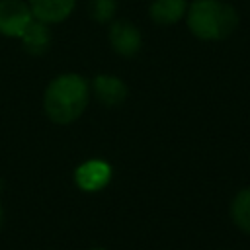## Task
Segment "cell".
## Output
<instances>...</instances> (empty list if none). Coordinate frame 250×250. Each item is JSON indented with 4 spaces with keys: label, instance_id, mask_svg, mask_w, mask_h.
<instances>
[{
    "label": "cell",
    "instance_id": "1",
    "mask_svg": "<svg viewBox=\"0 0 250 250\" xmlns=\"http://www.w3.org/2000/svg\"><path fill=\"white\" fill-rule=\"evenodd\" d=\"M90 82L82 74L64 72L55 76L43 94V109L57 125L74 123L88 107Z\"/></svg>",
    "mask_w": 250,
    "mask_h": 250
},
{
    "label": "cell",
    "instance_id": "2",
    "mask_svg": "<svg viewBox=\"0 0 250 250\" xmlns=\"http://www.w3.org/2000/svg\"><path fill=\"white\" fill-rule=\"evenodd\" d=\"M186 21L197 39L223 41L238 27L240 16L236 8L225 0H193L188 4Z\"/></svg>",
    "mask_w": 250,
    "mask_h": 250
},
{
    "label": "cell",
    "instance_id": "3",
    "mask_svg": "<svg viewBox=\"0 0 250 250\" xmlns=\"http://www.w3.org/2000/svg\"><path fill=\"white\" fill-rule=\"evenodd\" d=\"M111 176H113V168L104 158H88L80 162L72 174L76 188L86 193H96L105 189L111 182Z\"/></svg>",
    "mask_w": 250,
    "mask_h": 250
},
{
    "label": "cell",
    "instance_id": "4",
    "mask_svg": "<svg viewBox=\"0 0 250 250\" xmlns=\"http://www.w3.org/2000/svg\"><path fill=\"white\" fill-rule=\"evenodd\" d=\"M33 20L25 0H0V35L20 39Z\"/></svg>",
    "mask_w": 250,
    "mask_h": 250
},
{
    "label": "cell",
    "instance_id": "5",
    "mask_svg": "<svg viewBox=\"0 0 250 250\" xmlns=\"http://www.w3.org/2000/svg\"><path fill=\"white\" fill-rule=\"evenodd\" d=\"M107 39L113 53L125 59L135 57L143 47V35L139 27L129 20H111L107 29Z\"/></svg>",
    "mask_w": 250,
    "mask_h": 250
},
{
    "label": "cell",
    "instance_id": "6",
    "mask_svg": "<svg viewBox=\"0 0 250 250\" xmlns=\"http://www.w3.org/2000/svg\"><path fill=\"white\" fill-rule=\"evenodd\" d=\"M90 92L96 96V100L107 107H115L121 105L127 100L129 88L127 84L113 74H98L94 76V80L90 82Z\"/></svg>",
    "mask_w": 250,
    "mask_h": 250
},
{
    "label": "cell",
    "instance_id": "7",
    "mask_svg": "<svg viewBox=\"0 0 250 250\" xmlns=\"http://www.w3.org/2000/svg\"><path fill=\"white\" fill-rule=\"evenodd\" d=\"M35 20L45 23L64 21L76 8V0H27Z\"/></svg>",
    "mask_w": 250,
    "mask_h": 250
},
{
    "label": "cell",
    "instance_id": "8",
    "mask_svg": "<svg viewBox=\"0 0 250 250\" xmlns=\"http://www.w3.org/2000/svg\"><path fill=\"white\" fill-rule=\"evenodd\" d=\"M20 41H21V47H23V51L27 55H31V57L45 55L49 51V47H51V41H53L49 23L39 21V20H33L27 25V29L21 33Z\"/></svg>",
    "mask_w": 250,
    "mask_h": 250
},
{
    "label": "cell",
    "instance_id": "9",
    "mask_svg": "<svg viewBox=\"0 0 250 250\" xmlns=\"http://www.w3.org/2000/svg\"><path fill=\"white\" fill-rule=\"evenodd\" d=\"M188 12V0H152L148 16L156 25H174Z\"/></svg>",
    "mask_w": 250,
    "mask_h": 250
},
{
    "label": "cell",
    "instance_id": "10",
    "mask_svg": "<svg viewBox=\"0 0 250 250\" xmlns=\"http://www.w3.org/2000/svg\"><path fill=\"white\" fill-rule=\"evenodd\" d=\"M230 219L242 232L250 234V188H242L230 201Z\"/></svg>",
    "mask_w": 250,
    "mask_h": 250
},
{
    "label": "cell",
    "instance_id": "11",
    "mask_svg": "<svg viewBox=\"0 0 250 250\" xmlns=\"http://www.w3.org/2000/svg\"><path fill=\"white\" fill-rule=\"evenodd\" d=\"M117 0H88V14L96 23H109L115 18Z\"/></svg>",
    "mask_w": 250,
    "mask_h": 250
},
{
    "label": "cell",
    "instance_id": "12",
    "mask_svg": "<svg viewBox=\"0 0 250 250\" xmlns=\"http://www.w3.org/2000/svg\"><path fill=\"white\" fill-rule=\"evenodd\" d=\"M4 221H6V211H4V205L0 201V229L4 227Z\"/></svg>",
    "mask_w": 250,
    "mask_h": 250
},
{
    "label": "cell",
    "instance_id": "13",
    "mask_svg": "<svg viewBox=\"0 0 250 250\" xmlns=\"http://www.w3.org/2000/svg\"><path fill=\"white\" fill-rule=\"evenodd\" d=\"M88 250H105V248H88Z\"/></svg>",
    "mask_w": 250,
    "mask_h": 250
}]
</instances>
